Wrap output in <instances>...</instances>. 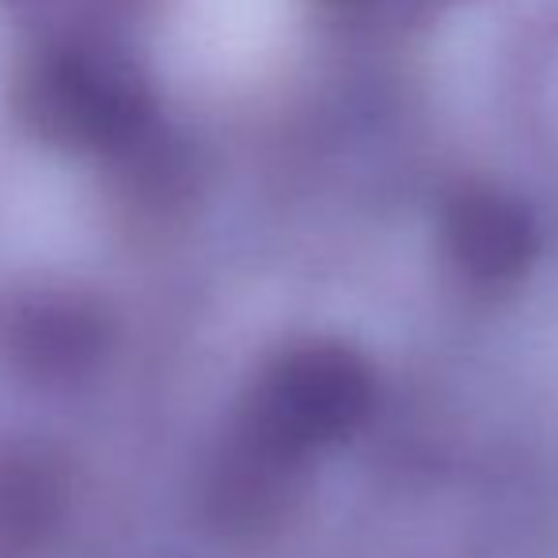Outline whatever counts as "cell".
I'll return each mask as SVG.
<instances>
[{
  "instance_id": "5b68a950",
  "label": "cell",
  "mask_w": 558,
  "mask_h": 558,
  "mask_svg": "<svg viewBox=\"0 0 558 558\" xmlns=\"http://www.w3.org/2000/svg\"><path fill=\"white\" fill-rule=\"evenodd\" d=\"M441 240L452 266L483 289L517 286L539 258V225L498 186H463L445 202Z\"/></svg>"
},
{
  "instance_id": "ba28073f",
  "label": "cell",
  "mask_w": 558,
  "mask_h": 558,
  "mask_svg": "<svg viewBox=\"0 0 558 558\" xmlns=\"http://www.w3.org/2000/svg\"><path fill=\"white\" fill-rule=\"evenodd\" d=\"M316 4L338 15H357V12H368V8H380L384 0H316Z\"/></svg>"
},
{
  "instance_id": "9c48e42d",
  "label": "cell",
  "mask_w": 558,
  "mask_h": 558,
  "mask_svg": "<svg viewBox=\"0 0 558 558\" xmlns=\"http://www.w3.org/2000/svg\"><path fill=\"white\" fill-rule=\"evenodd\" d=\"M111 4H130V0H111Z\"/></svg>"
},
{
  "instance_id": "7a4b0ae2",
  "label": "cell",
  "mask_w": 558,
  "mask_h": 558,
  "mask_svg": "<svg viewBox=\"0 0 558 558\" xmlns=\"http://www.w3.org/2000/svg\"><path fill=\"white\" fill-rule=\"evenodd\" d=\"M376 407V373L353 345L312 338L274 353L258 373L243 418L296 456L342 445Z\"/></svg>"
},
{
  "instance_id": "3957f363",
  "label": "cell",
  "mask_w": 558,
  "mask_h": 558,
  "mask_svg": "<svg viewBox=\"0 0 558 558\" xmlns=\"http://www.w3.org/2000/svg\"><path fill=\"white\" fill-rule=\"evenodd\" d=\"M111 342V312L76 286H23L0 301V361L31 384L84 380L107 361Z\"/></svg>"
},
{
  "instance_id": "277c9868",
  "label": "cell",
  "mask_w": 558,
  "mask_h": 558,
  "mask_svg": "<svg viewBox=\"0 0 558 558\" xmlns=\"http://www.w3.org/2000/svg\"><path fill=\"white\" fill-rule=\"evenodd\" d=\"M308 460L266 437L247 418L214 445L202 463L198 506L202 521L225 539H263L296 513Z\"/></svg>"
},
{
  "instance_id": "6da1fadb",
  "label": "cell",
  "mask_w": 558,
  "mask_h": 558,
  "mask_svg": "<svg viewBox=\"0 0 558 558\" xmlns=\"http://www.w3.org/2000/svg\"><path fill=\"white\" fill-rule=\"evenodd\" d=\"M12 111L43 145L104 160H122L160 130V99L145 65L92 31H58L23 50Z\"/></svg>"
},
{
  "instance_id": "8992f818",
  "label": "cell",
  "mask_w": 558,
  "mask_h": 558,
  "mask_svg": "<svg viewBox=\"0 0 558 558\" xmlns=\"http://www.w3.org/2000/svg\"><path fill=\"white\" fill-rule=\"evenodd\" d=\"M69 483L58 456L38 445H0V551L38 547L65 513Z\"/></svg>"
},
{
  "instance_id": "52a82bcc",
  "label": "cell",
  "mask_w": 558,
  "mask_h": 558,
  "mask_svg": "<svg viewBox=\"0 0 558 558\" xmlns=\"http://www.w3.org/2000/svg\"><path fill=\"white\" fill-rule=\"evenodd\" d=\"M452 4L456 0H384L380 8L396 23H403V27H418V23H429V20H437V15H445Z\"/></svg>"
}]
</instances>
